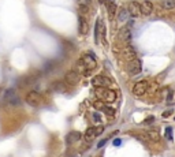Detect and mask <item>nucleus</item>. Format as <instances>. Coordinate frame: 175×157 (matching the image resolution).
Returning <instances> with one entry per match:
<instances>
[{
    "mask_svg": "<svg viewBox=\"0 0 175 157\" xmlns=\"http://www.w3.org/2000/svg\"><path fill=\"white\" fill-rule=\"evenodd\" d=\"M110 1H111V0H99V3H100V4H105V6H107Z\"/></svg>",
    "mask_w": 175,
    "mask_h": 157,
    "instance_id": "obj_28",
    "label": "nucleus"
},
{
    "mask_svg": "<svg viewBox=\"0 0 175 157\" xmlns=\"http://www.w3.org/2000/svg\"><path fill=\"white\" fill-rule=\"evenodd\" d=\"M79 81H81V77H79V74L75 70H71V71H67V73H66L65 82L67 85H77V84H79Z\"/></svg>",
    "mask_w": 175,
    "mask_h": 157,
    "instance_id": "obj_9",
    "label": "nucleus"
},
{
    "mask_svg": "<svg viewBox=\"0 0 175 157\" xmlns=\"http://www.w3.org/2000/svg\"><path fill=\"white\" fill-rule=\"evenodd\" d=\"M26 101H27V104L32 107H39L40 104H41V96H40L37 92L32 90V92H29L27 96H26Z\"/></svg>",
    "mask_w": 175,
    "mask_h": 157,
    "instance_id": "obj_10",
    "label": "nucleus"
},
{
    "mask_svg": "<svg viewBox=\"0 0 175 157\" xmlns=\"http://www.w3.org/2000/svg\"><path fill=\"white\" fill-rule=\"evenodd\" d=\"M141 4V14L142 15H151L153 11V4L152 1H149V0H145V1H142V3H139Z\"/></svg>",
    "mask_w": 175,
    "mask_h": 157,
    "instance_id": "obj_14",
    "label": "nucleus"
},
{
    "mask_svg": "<svg viewBox=\"0 0 175 157\" xmlns=\"http://www.w3.org/2000/svg\"><path fill=\"white\" fill-rule=\"evenodd\" d=\"M165 138L170 141L172 139V127H165Z\"/></svg>",
    "mask_w": 175,
    "mask_h": 157,
    "instance_id": "obj_24",
    "label": "nucleus"
},
{
    "mask_svg": "<svg viewBox=\"0 0 175 157\" xmlns=\"http://www.w3.org/2000/svg\"><path fill=\"white\" fill-rule=\"evenodd\" d=\"M142 70V63L139 59H134V60H130L129 64H127V73L129 75H138Z\"/></svg>",
    "mask_w": 175,
    "mask_h": 157,
    "instance_id": "obj_5",
    "label": "nucleus"
},
{
    "mask_svg": "<svg viewBox=\"0 0 175 157\" xmlns=\"http://www.w3.org/2000/svg\"><path fill=\"white\" fill-rule=\"evenodd\" d=\"M96 93L100 94V97L105 101V103L111 104L116 100V92L115 90L107 89V87H96Z\"/></svg>",
    "mask_w": 175,
    "mask_h": 157,
    "instance_id": "obj_1",
    "label": "nucleus"
},
{
    "mask_svg": "<svg viewBox=\"0 0 175 157\" xmlns=\"http://www.w3.org/2000/svg\"><path fill=\"white\" fill-rule=\"evenodd\" d=\"M78 30H79V34L82 36L88 34V32H89V25H88L86 19L82 15L78 16Z\"/></svg>",
    "mask_w": 175,
    "mask_h": 157,
    "instance_id": "obj_13",
    "label": "nucleus"
},
{
    "mask_svg": "<svg viewBox=\"0 0 175 157\" xmlns=\"http://www.w3.org/2000/svg\"><path fill=\"white\" fill-rule=\"evenodd\" d=\"M86 1H90V0H86Z\"/></svg>",
    "mask_w": 175,
    "mask_h": 157,
    "instance_id": "obj_34",
    "label": "nucleus"
},
{
    "mask_svg": "<svg viewBox=\"0 0 175 157\" xmlns=\"http://www.w3.org/2000/svg\"><path fill=\"white\" fill-rule=\"evenodd\" d=\"M93 120H94V123H101V119H100V116H99L97 113H94L93 115Z\"/></svg>",
    "mask_w": 175,
    "mask_h": 157,
    "instance_id": "obj_26",
    "label": "nucleus"
},
{
    "mask_svg": "<svg viewBox=\"0 0 175 157\" xmlns=\"http://www.w3.org/2000/svg\"><path fill=\"white\" fill-rule=\"evenodd\" d=\"M52 89L56 90V92H65V90H66L65 82H60V81H58V82H55V84L52 85Z\"/></svg>",
    "mask_w": 175,
    "mask_h": 157,
    "instance_id": "obj_21",
    "label": "nucleus"
},
{
    "mask_svg": "<svg viewBox=\"0 0 175 157\" xmlns=\"http://www.w3.org/2000/svg\"><path fill=\"white\" fill-rule=\"evenodd\" d=\"M127 11H129L130 16L138 18L141 15V4L138 1H130L129 6H127Z\"/></svg>",
    "mask_w": 175,
    "mask_h": 157,
    "instance_id": "obj_11",
    "label": "nucleus"
},
{
    "mask_svg": "<svg viewBox=\"0 0 175 157\" xmlns=\"http://www.w3.org/2000/svg\"><path fill=\"white\" fill-rule=\"evenodd\" d=\"M162 6L165 10H174L175 8V0H164L162 3Z\"/></svg>",
    "mask_w": 175,
    "mask_h": 157,
    "instance_id": "obj_22",
    "label": "nucleus"
},
{
    "mask_svg": "<svg viewBox=\"0 0 175 157\" xmlns=\"http://www.w3.org/2000/svg\"><path fill=\"white\" fill-rule=\"evenodd\" d=\"M94 37H96V42H100L101 40L105 41V25H104L103 19L99 18L96 21V26H94Z\"/></svg>",
    "mask_w": 175,
    "mask_h": 157,
    "instance_id": "obj_3",
    "label": "nucleus"
},
{
    "mask_svg": "<svg viewBox=\"0 0 175 157\" xmlns=\"http://www.w3.org/2000/svg\"><path fill=\"white\" fill-rule=\"evenodd\" d=\"M90 84L94 87H108L110 85H112V81L105 75H96V77L92 78Z\"/></svg>",
    "mask_w": 175,
    "mask_h": 157,
    "instance_id": "obj_4",
    "label": "nucleus"
},
{
    "mask_svg": "<svg viewBox=\"0 0 175 157\" xmlns=\"http://www.w3.org/2000/svg\"><path fill=\"white\" fill-rule=\"evenodd\" d=\"M170 113H171V111H165V112H163V116L165 118V116H168Z\"/></svg>",
    "mask_w": 175,
    "mask_h": 157,
    "instance_id": "obj_30",
    "label": "nucleus"
},
{
    "mask_svg": "<svg viewBox=\"0 0 175 157\" xmlns=\"http://www.w3.org/2000/svg\"><path fill=\"white\" fill-rule=\"evenodd\" d=\"M94 137H96V133H94V127H89L86 131H85V141H86V142H92Z\"/></svg>",
    "mask_w": 175,
    "mask_h": 157,
    "instance_id": "obj_19",
    "label": "nucleus"
},
{
    "mask_svg": "<svg viewBox=\"0 0 175 157\" xmlns=\"http://www.w3.org/2000/svg\"><path fill=\"white\" fill-rule=\"evenodd\" d=\"M3 94H4V90L1 89V87H0V98H1V97H3Z\"/></svg>",
    "mask_w": 175,
    "mask_h": 157,
    "instance_id": "obj_32",
    "label": "nucleus"
},
{
    "mask_svg": "<svg viewBox=\"0 0 175 157\" xmlns=\"http://www.w3.org/2000/svg\"><path fill=\"white\" fill-rule=\"evenodd\" d=\"M105 141H107V139H101V141L99 142V145H97V146H99V147H101V146H103L104 144H105Z\"/></svg>",
    "mask_w": 175,
    "mask_h": 157,
    "instance_id": "obj_29",
    "label": "nucleus"
},
{
    "mask_svg": "<svg viewBox=\"0 0 175 157\" xmlns=\"http://www.w3.org/2000/svg\"><path fill=\"white\" fill-rule=\"evenodd\" d=\"M103 128L104 127H97V128H94V133H96V135H99V134H101V131H103Z\"/></svg>",
    "mask_w": 175,
    "mask_h": 157,
    "instance_id": "obj_27",
    "label": "nucleus"
},
{
    "mask_svg": "<svg viewBox=\"0 0 175 157\" xmlns=\"http://www.w3.org/2000/svg\"><path fill=\"white\" fill-rule=\"evenodd\" d=\"M3 97H4V101H6L8 105H13V107L21 105V98L14 89H7L6 92H4Z\"/></svg>",
    "mask_w": 175,
    "mask_h": 157,
    "instance_id": "obj_2",
    "label": "nucleus"
},
{
    "mask_svg": "<svg viewBox=\"0 0 175 157\" xmlns=\"http://www.w3.org/2000/svg\"><path fill=\"white\" fill-rule=\"evenodd\" d=\"M94 107H96V109H97V111H101V112L107 113L108 116H113V115H115V111H113L111 107L105 105L103 101H94Z\"/></svg>",
    "mask_w": 175,
    "mask_h": 157,
    "instance_id": "obj_12",
    "label": "nucleus"
},
{
    "mask_svg": "<svg viewBox=\"0 0 175 157\" xmlns=\"http://www.w3.org/2000/svg\"><path fill=\"white\" fill-rule=\"evenodd\" d=\"M66 139H67V144H71V142H77L81 139V133L79 131H71L68 133L67 137H66Z\"/></svg>",
    "mask_w": 175,
    "mask_h": 157,
    "instance_id": "obj_17",
    "label": "nucleus"
},
{
    "mask_svg": "<svg viewBox=\"0 0 175 157\" xmlns=\"http://www.w3.org/2000/svg\"><path fill=\"white\" fill-rule=\"evenodd\" d=\"M151 122H153L152 118H151V119H146V120H145V123H151Z\"/></svg>",
    "mask_w": 175,
    "mask_h": 157,
    "instance_id": "obj_33",
    "label": "nucleus"
},
{
    "mask_svg": "<svg viewBox=\"0 0 175 157\" xmlns=\"http://www.w3.org/2000/svg\"><path fill=\"white\" fill-rule=\"evenodd\" d=\"M146 138L151 139L152 142H157L160 139V134H159V131H156V130H148V131H146Z\"/></svg>",
    "mask_w": 175,
    "mask_h": 157,
    "instance_id": "obj_18",
    "label": "nucleus"
},
{
    "mask_svg": "<svg viewBox=\"0 0 175 157\" xmlns=\"http://www.w3.org/2000/svg\"><path fill=\"white\" fill-rule=\"evenodd\" d=\"M81 60H82V63L85 64V67H86L89 71H92L94 67H96V66H97L96 58H94L92 53H85V55H82Z\"/></svg>",
    "mask_w": 175,
    "mask_h": 157,
    "instance_id": "obj_8",
    "label": "nucleus"
},
{
    "mask_svg": "<svg viewBox=\"0 0 175 157\" xmlns=\"http://www.w3.org/2000/svg\"><path fill=\"white\" fill-rule=\"evenodd\" d=\"M107 10H108V15H110V18L112 19L113 16H115V13H116V3L115 1H110V3L107 4Z\"/></svg>",
    "mask_w": 175,
    "mask_h": 157,
    "instance_id": "obj_20",
    "label": "nucleus"
},
{
    "mask_svg": "<svg viewBox=\"0 0 175 157\" xmlns=\"http://www.w3.org/2000/svg\"><path fill=\"white\" fill-rule=\"evenodd\" d=\"M118 41L125 45L130 44V41H131V32H130L129 27H122L119 30V33H118Z\"/></svg>",
    "mask_w": 175,
    "mask_h": 157,
    "instance_id": "obj_7",
    "label": "nucleus"
},
{
    "mask_svg": "<svg viewBox=\"0 0 175 157\" xmlns=\"http://www.w3.org/2000/svg\"><path fill=\"white\" fill-rule=\"evenodd\" d=\"M74 70L77 71L78 74H85V75H88V74L90 73V71H89L86 67H85V64L82 63V60H81V59H79V60H78L77 63H75V67H74Z\"/></svg>",
    "mask_w": 175,
    "mask_h": 157,
    "instance_id": "obj_16",
    "label": "nucleus"
},
{
    "mask_svg": "<svg viewBox=\"0 0 175 157\" xmlns=\"http://www.w3.org/2000/svg\"><path fill=\"white\" fill-rule=\"evenodd\" d=\"M88 11H89V10H88L86 4H79V13H81V14H86Z\"/></svg>",
    "mask_w": 175,
    "mask_h": 157,
    "instance_id": "obj_25",
    "label": "nucleus"
},
{
    "mask_svg": "<svg viewBox=\"0 0 175 157\" xmlns=\"http://www.w3.org/2000/svg\"><path fill=\"white\" fill-rule=\"evenodd\" d=\"M146 90H148V84H146L145 81H139V82H136V84H134L131 92H133L134 96L141 97L146 93Z\"/></svg>",
    "mask_w": 175,
    "mask_h": 157,
    "instance_id": "obj_6",
    "label": "nucleus"
},
{
    "mask_svg": "<svg viewBox=\"0 0 175 157\" xmlns=\"http://www.w3.org/2000/svg\"><path fill=\"white\" fill-rule=\"evenodd\" d=\"M123 56H125V59H126L127 61H130V60H134V59L137 58V52H136V49L133 48V47H126L125 48V51H123Z\"/></svg>",
    "mask_w": 175,
    "mask_h": 157,
    "instance_id": "obj_15",
    "label": "nucleus"
},
{
    "mask_svg": "<svg viewBox=\"0 0 175 157\" xmlns=\"http://www.w3.org/2000/svg\"><path fill=\"white\" fill-rule=\"evenodd\" d=\"M129 16H130V14H129V11H127V8H123V10L120 11V14H119V21L125 22V21L129 19Z\"/></svg>",
    "mask_w": 175,
    "mask_h": 157,
    "instance_id": "obj_23",
    "label": "nucleus"
},
{
    "mask_svg": "<svg viewBox=\"0 0 175 157\" xmlns=\"http://www.w3.org/2000/svg\"><path fill=\"white\" fill-rule=\"evenodd\" d=\"M113 145H116V146H119V145H120V139H116V141H113Z\"/></svg>",
    "mask_w": 175,
    "mask_h": 157,
    "instance_id": "obj_31",
    "label": "nucleus"
}]
</instances>
